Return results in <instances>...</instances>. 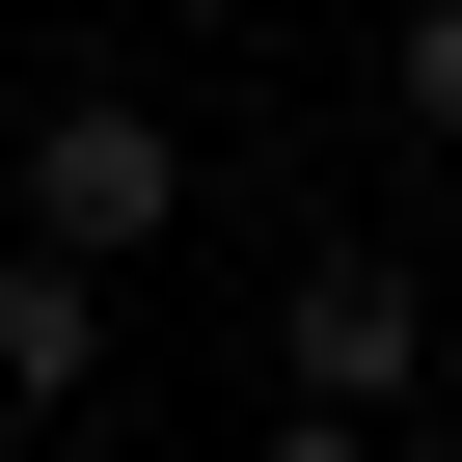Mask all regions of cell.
I'll list each match as a JSON object with an SVG mask.
<instances>
[{"label": "cell", "mask_w": 462, "mask_h": 462, "mask_svg": "<svg viewBox=\"0 0 462 462\" xmlns=\"http://www.w3.org/2000/svg\"><path fill=\"white\" fill-rule=\"evenodd\" d=\"M136 28H217V0H136Z\"/></svg>", "instance_id": "cell-6"}, {"label": "cell", "mask_w": 462, "mask_h": 462, "mask_svg": "<svg viewBox=\"0 0 462 462\" xmlns=\"http://www.w3.org/2000/svg\"><path fill=\"white\" fill-rule=\"evenodd\" d=\"M163 217H190V136H163L136 82H109V109H28V273H82V300H109Z\"/></svg>", "instance_id": "cell-1"}, {"label": "cell", "mask_w": 462, "mask_h": 462, "mask_svg": "<svg viewBox=\"0 0 462 462\" xmlns=\"http://www.w3.org/2000/svg\"><path fill=\"white\" fill-rule=\"evenodd\" d=\"M82 381H109V300H82V273H28V245H0V408L55 435Z\"/></svg>", "instance_id": "cell-3"}, {"label": "cell", "mask_w": 462, "mask_h": 462, "mask_svg": "<svg viewBox=\"0 0 462 462\" xmlns=\"http://www.w3.org/2000/svg\"><path fill=\"white\" fill-rule=\"evenodd\" d=\"M273 381H300V408H327V435H381V408H408V381H435V300H408V273H381V245H327V273H300V300H273Z\"/></svg>", "instance_id": "cell-2"}, {"label": "cell", "mask_w": 462, "mask_h": 462, "mask_svg": "<svg viewBox=\"0 0 462 462\" xmlns=\"http://www.w3.org/2000/svg\"><path fill=\"white\" fill-rule=\"evenodd\" d=\"M408 136H462V0H408Z\"/></svg>", "instance_id": "cell-4"}, {"label": "cell", "mask_w": 462, "mask_h": 462, "mask_svg": "<svg viewBox=\"0 0 462 462\" xmlns=\"http://www.w3.org/2000/svg\"><path fill=\"white\" fill-rule=\"evenodd\" d=\"M245 462H381V435H327V408H273V435H245Z\"/></svg>", "instance_id": "cell-5"}]
</instances>
